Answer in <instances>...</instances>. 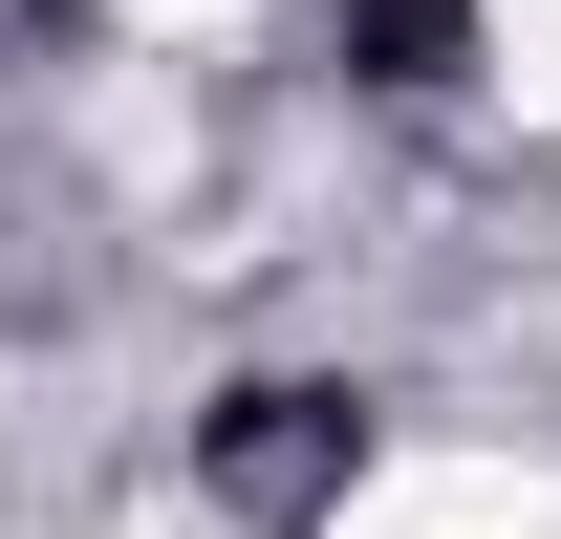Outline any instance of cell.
I'll return each mask as SVG.
<instances>
[{
    "label": "cell",
    "instance_id": "7a4b0ae2",
    "mask_svg": "<svg viewBox=\"0 0 561 539\" xmlns=\"http://www.w3.org/2000/svg\"><path fill=\"white\" fill-rule=\"evenodd\" d=\"M476 66H496L518 130H561V0H476Z\"/></svg>",
    "mask_w": 561,
    "mask_h": 539
},
{
    "label": "cell",
    "instance_id": "6da1fadb",
    "mask_svg": "<svg viewBox=\"0 0 561 539\" xmlns=\"http://www.w3.org/2000/svg\"><path fill=\"white\" fill-rule=\"evenodd\" d=\"M324 539H561V474H518V454H411V474H346Z\"/></svg>",
    "mask_w": 561,
    "mask_h": 539
}]
</instances>
